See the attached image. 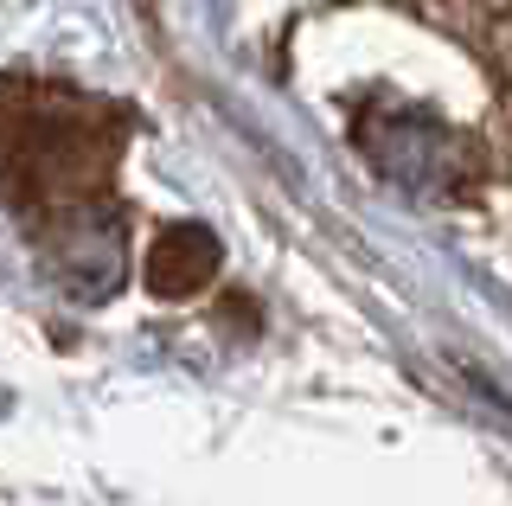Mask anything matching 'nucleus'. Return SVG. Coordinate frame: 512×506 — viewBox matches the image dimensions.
<instances>
[{
  "label": "nucleus",
  "instance_id": "f257e3e1",
  "mask_svg": "<svg viewBox=\"0 0 512 506\" xmlns=\"http://www.w3.org/2000/svg\"><path fill=\"white\" fill-rule=\"evenodd\" d=\"M212 270H218V244L199 225H173L148 244V289L154 295H192L199 282H212Z\"/></svg>",
  "mask_w": 512,
  "mask_h": 506
}]
</instances>
